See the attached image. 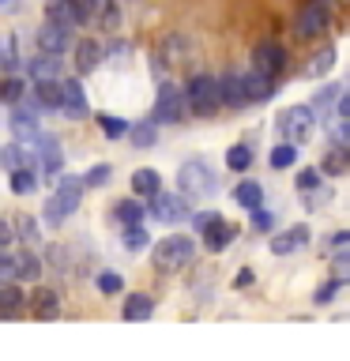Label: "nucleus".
<instances>
[{"mask_svg": "<svg viewBox=\"0 0 350 361\" xmlns=\"http://www.w3.org/2000/svg\"><path fill=\"white\" fill-rule=\"evenodd\" d=\"M34 42H38L42 53H64L68 42H72V30L61 27V23H53V19H45L42 27L34 30Z\"/></svg>", "mask_w": 350, "mask_h": 361, "instance_id": "1a4fd4ad", "label": "nucleus"}, {"mask_svg": "<svg viewBox=\"0 0 350 361\" xmlns=\"http://www.w3.org/2000/svg\"><path fill=\"white\" fill-rule=\"evenodd\" d=\"M23 301H27V298H23L19 286H4V290H0V316H16L23 309Z\"/></svg>", "mask_w": 350, "mask_h": 361, "instance_id": "2f4dec72", "label": "nucleus"}, {"mask_svg": "<svg viewBox=\"0 0 350 361\" xmlns=\"http://www.w3.org/2000/svg\"><path fill=\"white\" fill-rule=\"evenodd\" d=\"M226 166H230L234 173H245V169L253 166V151H248L245 143H237V147H230V151H226Z\"/></svg>", "mask_w": 350, "mask_h": 361, "instance_id": "473e14b6", "label": "nucleus"}, {"mask_svg": "<svg viewBox=\"0 0 350 361\" xmlns=\"http://www.w3.org/2000/svg\"><path fill=\"white\" fill-rule=\"evenodd\" d=\"M128 140L135 151H151L158 143V124L155 121H140V124H128Z\"/></svg>", "mask_w": 350, "mask_h": 361, "instance_id": "5701e85b", "label": "nucleus"}, {"mask_svg": "<svg viewBox=\"0 0 350 361\" xmlns=\"http://www.w3.org/2000/svg\"><path fill=\"white\" fill-rule=\"evenodd\" d=\"M275 128H279V135L286 143H294V147H301V143H309V135H313V128H316V113L309 109V106H286L275 117Z\"/></svg>", "mask_w": 350, "mask_h": 361, "instance_id": "7ed1b4c3", "label": "nucleus"}, {"mask_svg": "<svg viewBox=\"0 0 350 361\" xmlns=\"http://www.w3.org/2000/svg\"><path fill=\"white\" fill-rule=\"evenodd\" d=\"M0 166L8 169H19V166H27V151H23V143H11V147H4V151H0Z\"/></svg>", "mask_w": 350, "mask_h": 361, "instance_id": "58836bf2", "label": "nucleus"}, {"mask_svg": "<svg viewBox=\"0 0 350 361\" xmlns=\"http://www.w3.org/2000/svg\"><path fill=\"white\" fill-rule=\"evenodd\" d=\"M16 233H19V241L34 245V241L42 237V230H38V219H34V214H19V219H16Z\"/></svg>", "mask_w": 350, "mask_h": 361, "instance_id": "4c0bfd02", "label": "nucleus"}, {"mask_svg": "<svg viewBox=\"0 0 350 361\" xmlns=\"http://www.w3.org/2000/svg\"><path fill=\"white\" fill-rule=\"evenodd\" d=\"M56 203L64 207V214L79 211V200H83V180L79 177H61V185H56Z\"/></svg>", "mask_w": 350, "mask_h": 361, "instance_id": "a211bd4d", "label": "nucleus"}, {"mask_svg": "<svg viewBox=\"0 0 350 361\" xmlns=\"http://www.w3.org/2000/svg\"><path fill=\"white\" fill-rule=\"evenodd\" d=\"M192 252H196V241H192V237L169 233V237H162V241L155 245V252H151L155 271H181V267H188Z\"/></svg>", "mask_w": 350, "mask_h": 361, "instance_id": "f03ea898", "label": "nucleus"}, {"mask_svg": "<svg viewBox=\"0 0 350 361\" xmlns=\"http://www.w3.org/2000/svg\"><path fill=\"white\" fill-rule=\"evenodd\" d=\"M34 106L42 109H61V83L56 79H34Z\"/></svg>", "mask_w": 350, "mask_h": 361, "instance_id": "aec40b11", "label": "nucleus"}, {"mask_svg": "<svg viewBox=\"0 0 350 361\" xmlns=\"http://www.w3.org/2000/svg\"><path fill=\"white\" fill-rule=\"evenodd\" d=\"M147 214H151V219H158L162 226H177V222L188 219V203H185V196H174V192H162V188H158L155 196H151V207H147Z\"/></svg>", "mask_w": 350, "mask_h": 361, "instance_id": "423d86ee", "label": "nucleus"}, {"mask_svg": "<svg viewBox=\"0 0 350 361\" xmlns=\"http://www.w3.org/2000/svg\"><path fill=\"white\" fill-rule=\"evenodd\" d=\"M109 177H113V166L98 162V166H90L87 177H79V180H83V188H102V185H109Z\"/></svg>", "mask_w": 350, "mask_h": 361, "instance_id": "72a5a7b5", "label": "nucleus"}, {"mask_svg": "<svg viewBox=\"0 0 350 361\" xmlns=\"http://www.w3.org/2000/svg\"><path fill=\"white\" fill-rule=\"evenodd\" d=\"M34 147H38V154H42L45 169H49V173H56V169H61V143H56L53 135H42V132H38Z\"/></svg>", "mask_w": 350, "mask_h": 361, "instance_id": "a878e982", "label": "nucleus"}, {"mask_svg": "<svg viewBox=\"0 0 350 361\" xmlns=\"http://www.w3.org/2000/svg\"><path fill=\"white\" fill-rule=\"evenodd\" d=\"M0 4H8V0H0Z\"/></svg>", "mask_w": 350, "mask_h": 361, "instance_id": "864d4df0", "label": "nucleus"}, {"mask_svg": "<svg viewBox=\"0 0 350 361\" xmlns=\"http://www.w3.org/2000/svg\"><path fill=\"white\" fill-rule=\"evenodd\" d=\"M313 241V230H309V222H298V226H290V230H282L271 237V252L275 256H290V252H298V248H305Z\"/></svg>", "mask_w": 350, "mask_h": 361, "instance_id": "6e6552de", "label": "nucleus"}, {"mask_svg": "<svg viewBox=\"0 0 350 361\" xmlns=\"http://www.w3.org/2000/svg\"><path fill=\"white\" fill-rule=\"evenodd\" d=\"M253 68L275 79L282 68H286V49H282L279 42H271V38H267V42H260L256 49H253Z\"/></svg>", "mask_w": 350, "mask_h": 361, "instance_id": "0eeeda50", "label": "nucleus"}, {"mask_svg": "<svg viewBox=\"0 0 350 361\" xmlns=\"http://www.w3.org/2000/svg\"><path fill=\"white\" fill-rule=\"evenodd\" d=\"M19 98H23V83H19L16 75H4V79H0V102L19 106Z\"/></svg>", "mask_w": 350, "mask_h": 361, "instance_id": "ea45409f", "label": "nucleus"}, {"mask_svg": "<svg viewBox=\"0 0 350 361\" xmlns=\"http://www.w3.org/2000/svg\"><path fill=\"white\" fill-rule=\"evenodd\" d=\"M346 166H350V151H343V154H327V162H324V173H343Z\"/></svg>", "mask_w": 350, "mask_h": 361, "instance_id": "c03bdc74", "label": "nucleus"}, {"mask_svg": "<svg viewBox=\"0 0 350 361\" xmlns=\"http://www.w3.org/2000/svg\"><path fill=\"white\" fill-rule=\"evenodd\" d=\"M241 87H245V102H267L275 94V83H271V75L256 72V68H248L241 75Z\"/></svg>", "mask_w": 350, "mask_h": 361, "instance_id": "2eb2a0df", "label": "nucleus"}, {"mask_svg": "<svg viewBox=\"0 0 350 361\" xmlns=\"http://www.w3.org/2000/svg\"><path fill=\"white\" fill-rule=\"evenodd\" d=\"M211 219H219V211H200V214H192V226H196V230H203Z\"/></svg>", "mask_w": 350, "mask_h": 361, "instance_id": "8fccbe9b", "label": "nucleus"}, {"mask_svg": "<svg viewBox=\"0 0 350 361\" xmlns=\"http://www.w3.org/2000/svg\"><path fill=\"white\" fill-rule=\"evenodd\" d=\"M147 241H151V237H147V230H143L140 222H135V226H124V237H121L124 252H140V248H147Z\"/></svg>", "mask_w": 350, "mask_h": 361, "instance_id": "c756f323", "label": "nucleus"}, {"mask_svg": "<svg viewBox=\"0 0 350 361\" xmlns=\"http://www.w3.org/2000/svg\"><path fill=\"white\" fill-rule=\"evenodd\" d=\"M339 94H343L339 87H324V90H316V98L309 102V109H313V113H335Z\"/></svg>", "mask_w": 350, "mask_h": 361, "instance_id": "7c9ffc66", "label": "nucleus"}, {"mask_svg": "<svg viewBox=\"0 0 350 361\" xmlns=\"http://www.w3.org/2000/svg\"><path fill=\"white\" fill-rule=\"evenodd\" d=\"M332 68H335V49H332V45H324V49L313 53V64L305 68V75H309V79H320V75L332 72Z\"/></svg>", "mask_w": 350, "mask_h": 361, "instance_id": "bb28decb", "label": "nucleus"}, {"mask_svg": "<svg viewBox=\"0 0 350 361\" xmlns=\"http://www.w3.org/2000/svg\"><path fill=\"white\" fill-rule=\"evenodd\" d=\"M11 241H16V226H11L8 219H0V248H8Z\"/></svg>", "mask_w": 350, "mask_h": 361, "instance_id": "de8ad7c7", "label": "nucleus"}, {"mask_svg": "<svg viewBox=\"0 0 350 361\" xmlns=\"http://www.w3.org/2000/svg\"><path fill=\"white\" fill-rule=\"evenodd\" d=\"M27 68L34 79H56L61 75V53H38V56H30Z\"/></svg>", "mask_w": 350, "mask_h": 361, "instance_id": "4be33fe9", "label": "nucleus"}, {"mask_svg": "<svg viewBox=\"0 0 350 361\" xmlns=\"http://www.w3.org/2000/svg\"><path fill=\"white\" fill-rule=\"evenodd\" d=\"M143 211H147V207H140L135 200H121L117 207H113V214H117V222H124V226H135V222L143 219Z\"/></svg>", "mask_w": 350, "mask_h": 361, "instance_id": "f704fd0d", "label": "nucleus"}, {"mask_svg": "<svg viewBox=\"0 0 350 361\" xmlns=\"http://www.w3.org/2000/svg\"><path fill=\"white\" fill-rule=\"evenodd\" d=\"M327 241H332V245H346V241H350V230H339V233L327 237Z\"/></svg>", "mask_w": 350, "mask_h": 361, "instance_id": "603ef678", "label": "nucleus"}, {"mask_svg": "<svg viewBox=\"0 0 350 361\" xmlns=\"http://www.w3.org/2000/svg\"><path fill=\"white\" fill-rule=\"evenodd\" d=\"M102 61H106V45H102L98 38H83V42L76 45V68H79V75L98 72Z\"/></svg>", "mask_w": 350, "mask_h": 361, "instance_id": "ddd939ff", "label": "nucleus"}, {"mask_svg": "<svg viewBox=\"0 0 350 361\" xmlns=\"http://www.w3.org/2000/svg\"><path fill=\"white\" fill-rule=\"evenodd\" d=\"M188 113V102H185V90L174 87V83H162L155 94V124H181Z\"/></svg>", "mask_w": 350, "mask_h": 361, "instance_id": "39448f33", "label": "nucleus"}, {"mask_svg": "<svg viewBox=\"0 0 350 361\" xmlns=\"http://www.w3.org/2000/svg\"><path fill=\"white\" fill-rule=\"evenodd\" d=\"M327 27V8L320 0H309V4H301L298 19H294V30L301 34V38H313V34H320Z\"/></svg>", "mask_w": 350, "mask_h": 361, "instance_id": "9d476101", "label": "nucleus"}, {"mask_svg": "<svg viewBox=\"0 0 350 361\" xmlns=\"http://www.w3.org/2000/svg\"><path fill=\"white\" fill-rule=\"evenodd\" d=\"M61 109L68 113V121H83L90 106H87V94L83 87H79V79H68V83H61Z\"/></svg>", "mask_w": 350, "mask_h": 361, "instance_id": "f8f14e48", "label": "nucleus"}, {"mask_svg": "<svg viewBox=\"0 0 350 361\" xmlns=\"http://www.w3.org/2000/svg\"><path fill=\"white\" fill-rule=\"evenodd\" d=\"M200 233H203L200 241H203V248H207V252H222V248H230V241L237 237V226L226 222V219H211Z\"/></svg>", "mask_w": 350, "mask_h": 361, "instance_id": "9b49d317", "label": "nucleus"}, {"mask_svg": "<svg viewBox=\"0 0 350 361\" xmlns=\"http://www.w3.org/2000/svg\"><path fill=\"white\" fill-rule=\"evenodd\" d=\"M294 162H298V147L286 143V140L275 143V151H271V166H275V169H286V166H294Z\"/></svg>", "mask_w": 350, "mask_h": 361, "instance_id": "e433bc0d", "label": "nucleus"}, {"mask_svg": "<svg viewBox=\"0 0 350 361\" xmlns=\"http://www.w3.org/2000/svg\"><path fill=\"white\" fill-rule=\"evenodd\" d=\"M248 214H253V222H256V230H267V226H271V222H275V219H271V214H267L264 207H253V211H248Z\"/></svg>", "mask_w": 350, "mask_h": 361, "instance_id": "09e8293b", "label": "nucleus"}, {"mask_svg": "<svg viewBox=\"0 0 350 361\" xmlns=\"http://www.w3.org/2000/svg\"><path fill=\"white\" fill-rule=\"evenodd\" d=\"M234 200L241 203L245 211H253V207H260V203H264V188H260L256 180H241V185H237V192H234Z\"/></svg>", "mask_w": 350, "mask_h": 361, "instance_id": "c85d7f7f", "label": "nucleus"}, {"mask_svg": "<svg viewBox=\"0 0 350 361\" xmlns=\"http://www.w3.org/2000/svg\"><path fill=\"white\" fill-rule=\"evenodd\" d=\"M294 185H298V192H316V188H320V169H316V166H309V169H298Z\"/></svg>", "mask_w": 350, "mask_h": 361, "instance_id": "a19ab883", "label": "nucleus"}, {"mask_svg": "<svg viewBox=\"0 0 350 361\" xmlns=\"http://www.w3.org/2000/svg\"><path fill=\"white\" fill-rule=\"evenodd\" d=\"M98 128L109 135V140H121V135H128V121L113 117V113H98Z\"/></svg>", "mask_w": 350, "mask_h": 361, "instance_id": "c9c22d12", "label": "nucleus"}, {"mask_svg": "<svg viewBox=\"0 0 350 361\" xmlns=\"http://www.w3.org/2000/svg\"><path fill=\"white\" fill-rule=\"evenodd\" d=\"M38 109V106H34ZM34 109H16L11 113V132H16V143H34L38 140V121H34Z\"/></svg>", "mask_w": 350, "mask_h": 361, "instance_id": "f3484780", "label": "nucleus"}, {"mask_svg": "<svg viewBox=\"0 0 350 361\" xmlns=\"http://www.w3.org/2000/svg\"><path fill=\"white\" fill-rule=\"evenodd\" d=\"M98 290L102 293H121L124 290V279L117 271H98Z\"/></svg>", "mask_w": 350, "mask_h": 361, "instance_id": "37998d69", "label": "nucleus"}, {"mask_svg": "<svg viewBox=\"0 0 350 361\" xmlns=\"http://www.w3.org/2000/svg\"><path fill=\"white\" fill-rule=\"evenodd\" d=\"M45 222H49V226H64V207L53 196L45 200Z\"/></svg>", "mask_w": 350, "mask_h": 361, "instance_id": "a18cd8bd", "label": "nucleus"}, {"mask_svg": "<svg viewBox=\"0 0 350 361\" xmlns=\"http://www.w3.org/2000/svg\"><path fill=\"white\" fill-rule=\"evenodd\" d=\"M158 188H162V177H158V169L140 166V169L132 173V192H140V196H155Z\"/></svg>", "mask_w": 350, "mask_h": 361, "instance_id": "b1692460", "label": "nucleus"}, {"mask_svg": "<svg viewBox=\"0 0 350 361\" xmlns=\"http://www.w3.org/2000/svg\"><path fill=\"white\" fill-rule=\"evenodd\" d=\"M45 19H53V23H61V27H79V8H76V0H49L45 4Z\"/></svg>", "mask_w": 350, "mask_h": 361, "instance_id": "6ab92c4d", "label": "nucleus"}, {"mask_svg": "<svg viewBox=\"0 0 350 361\" xmlns=\"http://www.w3.org/2000/svg\"><path fill=\"white\" fill-rule=\"evenodd\" d=\"M332 279L339 282V286H350V252H339L332 259Z\"/></svg>", "mask_w": 350, "mask_h": 361, "instance_id": "79ce46f5", "label": "nucleus"}, {"mask_svg": "<svg viewBox=\"0 0 350 361\" xmlns=\"http://www.w3.org/2000/svg\"><path fill=\"white\" fill-rule=\"evenodd\" d=\"M219 102L222 106H230V109H241L245 106V87H241V75H234V72H222L219 79Z\"/></svg>", "mask_w": 350, "mask_h": 361, "instance_id": "dca6fc26", "label": "nucleus"}, {"mask_svg": "<svg viewBox=\"0 0 350 361\" xmlns=\"http://www.w3.org/2000/svg\"><path fill=\"white\" fill-rule=\"evenodd\" d=\"M185 102H188V109L192 113H200V117H215L219 113V83H215V75H192L188 79V94H185Z\"/></svg>", "mask_w": 350, "mask_h": 361, "instance_id": "20e7f679", "label": "nucleus"}, {"mask_svg": "<svg viewBox=\"0 0 350 361\" xmlns=\"http://www.w3.org/2000/svg\"><path fill=\"white\" fill-rule=\"evenodd\" d=\"M177 185H181V196H188V200H211L219 192V177H215V169L207 162L192 158V162L177 169Z\"/></svg>", "mask_w": 350, "mask_h": 361, "instance_id": "f257e3e1", "label": "nucleus"}, {"mask_svg": "<svg viewBox=\"0 0 350 361\" xmlns=\"http://www.w3.org/2000/svg\"><path fill=\"white\" fill-rule=\"evenodd\" d=\"M11 192H16V196H30V192H38V173L27 169V166L11 169Z\"/></svg>", "mask_w": 350, "mask_h": 361, "instance_id": "cd10ccee", "label": "nucleus"}, {"mask_svg": "<svg viewBox=\"0 0 350 361\" xmlns=\"http://www.w3.org/2000/svg\"><path fill=\"white\" fill-rule=\"evenodd\" d=\"M38 275H42V259H38V252H16V271H11V279H30V282H38Z\"/></svg>", "mask_w": 350, "mask_h": 361, "instance_id": "393cba45", "label": "nucleus"}, {"mask_svg": "<svg viewBox=\"0 0 350 361\" xmlns=\"http://www.w3.org/2000/svg\"><path fill=\"white\" fill-rule=\"evenodd\" d=\"M151 312H155V301L147 298V293H128V301L121 305V316H124V320H132V324L151 320Z\"/></svg>", "mask_w": 350, "mask_h": 361, "instance_id": "412c9836", "label": "nucleus"}, {"mask_svg": "<svg viewBox=\"0 0 350 361\" xmlns=\"http://www.w3.org/2000/svg\"><path fill=\"white\" fill-rule=\"evenodd\" d=\"M335 293H339V282L332 279V282H324V286L313 293V301H316V305H332V298H335Z\"/></svg>", "mask_w": 350, "mask_h": 361, "instance_id": "49530a36", "label": "nucleus"}, {"mask_svg": "<svg viewBox=\"0 0 350 361\" xmlns=\"http://www.w3.org/2000/svg\"><path fill=\"white\" fill-rule=\"evenodd\" d=\"M30 309L38 320H56V316H61V293L49 290V286H38L30 293Z\"/></svg>", "mask_w": 350, "mask_h": 361, "instance_id": "4468645a", "label": "nucleus"}, {"mask_svg": "<svg viewBox=\"0 0 350 361\" xmlns=\"http://www.w3.org/2000/svg\"><path fill=\"white\" fill-rule=\"evenodd\" d=\"M253 279H256L253 271H241V275L234 279V286H237V290H241V286H253Z\"/></svg>", "mask_w": 350, "mask_h": 361, "instance_id": "3c124183", "label": "nucleus"}]
</instances>
